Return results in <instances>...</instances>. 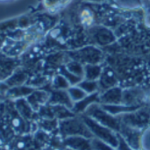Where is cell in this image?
I'll return each instance as SVG.
<instances>
[{"mask_svg": "<svg viewBox=\"0 0 150 150\" xmlns=\"http://www.w3.org/2000/svg\"><path fill=\"white\" fill-rule=\"evenodd\" d=\"M59 134L62 138L69 136H84L92 139L93 136L83 120L81 115H75L73 117L59 120Z\"/></svg>", "mask_w": 150, "mask_h": 150, "instance_id": "1", "label": "cell"}, {"mask_svg": "<svg viewBox=\"0 0 150 150\" xmlns=\"http://www.w3.org/2000/svg\"><path fill=\"white\" fill-rule=\"evenodd\" d=\"M88 128L90 129L93 138L98 139L102 142H105L115 148L118 146V133L114 130L98 123L92 118L82 114L81 115Z\"/></svg>", "mask_w": 150, "mask_h": 150, "instance_id": "2", "label": "cell"}, {"mask_svg": "<svg viewBox=\"0 0 150 150\" xmlns=\"http://www.w3.org/2000/svg\"><path fill=\"white\" fill-rule=\"evenodd\" d=\"M83 114L92 118L98 123L114 130L117 133H119L120 129L121 121L120 118L109 113L106 110L103 108V106L99 103L91 105Z\"/></svg>", "mask_w": 150, "mask_h": 150, "instance_id": "3", "label": "cell"}, {"mask_svg": "<svg viewBox=\"0 0 150 150\" xmlns=\"http://www.w3.org/2000/svg\"><path fill=\"white\" fill-rule=\"evenodd\" d=\"M73 61H76L83 65L101 64L104 61V53L100 47L95 45H88L71 53Z\"/></svg>", "mask_w": 150, "mask_h": 150, "instance_id": "4", "label": "cell"}, {"mask_svg": "<svg viewBox=\"0 0 150 150\" xmlns=\"http://www.w3.org/2000/svg\"><path fill=\"white\" fill-rule=\"evenodd\" d=\"M118 117L121 123L139 129H143L150 124V110L147 105Z\"/></svg>", "mask_w": 150, "mask_h": 150, "instance_id": "5", "label": "cell"}, {"mask_svg": "<svg viewBox=\"0 0 150 150\" xmlns=\"http://www.w3.org/2000/svg\"><path fill=\"white\" fill-rule=\"evenodd\" d=\"M5 123L11 128V130L20 134H25L30 129L29 121L25 120L17 111L15 105H7L5 107Z\"/></svg>", "mask_w": 150, "mask_h": 150, "instance_id": "6", "label": "cell"}, {"mask_svg": "<svg viewBox=\"0 0 150 150\" xmlns=\"http://www.w3.org/2000/svg\"><path fill=\"white\" fill-rule=\"evenodd\" d=\"M89 31L93 44L98 47L110 46L117 40L115 33L105 25H94Z\"/></svg>", "mask_w": 150, "mask_h": 150, "instance_id": "7", "label": "cell"}, {"mask_svg": "<svg viewBox=\"0 0 150 150\" xmlns=\"http://www.w3.org/2000/svg\"><path fill=\"white\" fill-rule=\"evenodd\" d=\"M147 94L140 88L123 89L122 104L130 106H145Z\"/></svg>", "mask_w": 150, "mask_h": 150, "instance_id": "8", "label": "cell"}, {"mask_svg": "<svg viewBox=\"0 0 150 150\" xmlns=\"http://www.w3.org/2000/svg\"><path fill=\"white\" fill-rule=\"evenodd\" d=\"M9 150H40L34 137L30 134H20L13 137L8 143Z\"/></svg>", "mask_w": 150, "mask_h": 150, "instance_id": "9", "label": "cell"}, {"mask_svg": "<svg viewBox=\"0 0 150 150\" xmlns=\"http://www.w3.org/2000/svg\"><path fill=\"white\" fill-rule=\"evenodd\" d=\"M143 129H139L121 123L119 134L134 150H140V139Z\"/></svg>", "mask_w": 150, "mask_h": 150, "instance_id": "10", "label": "cell"}, {"mask_svg": "<svg viewBox=\"0 0 150 150\" xmlns=\"http://www.w3.org/2000/svg\"><path fill=\"white\" fill-rule=\"evenodd\" d=\"M123 89L115 86L99 92V104L102 105H113L122 104Z\"/></svg>", "mask_w": 150, "mask_h": 150, "instance_id": "11", "label": "cell"}, {"mask_svg": "<svg viewBox=\"0 0 150 150\" xmlns=\"http://www.w3.org/2000/svg\"><path fill=\"white\" fill-rule=\"evenodd\" d=\"M99 92L119 85V80L115 71L110 67H103L100 77L98 80Z\"/></svg>", "mask_w": 150, "mask_h": 150, "instance_id": "12", "label": "cell"}, {"mask_svg": "<svg viewBox=\"0 0 150 150\" xmlns=\"http://www.w3.org/2000/svg\"><path fill=\"white\" fill-rule=\"evenodd\" d=\"M91 138L84 136H69L63 138V144L66 149L73 150H93Z\"/></svg>", "mask_w": 150, "mask_h": 150, "instance_id": "13", "label": "cell"}, {"mask_svg": "<svg viewBox=\"0 0 150 150\" xmlns=\"http://www.w3.org/2000/svg\"><path fill=\"white\" fill-rule=\"evenodd\" d=\"M49 105H64L72 110L74 103L72 102L67 90H55L49 95Z\"/></svg>", "mask_w": 150, "mask_h": 150, "instance_id": "14", "label": "cell"}, {"mask_svg": "<svg viewBox=\"0 0 150 150\" xmlns=\"http://www.w3.org/2000/svg\"><path fill=\"white\" fill-rule=\"evenodd\" d=\"M96 103H99V92L89 94L83 99L75 103L72 107V112L76 115H82L91 105Z\"/></svg>", "mask_w": 150, "mask_h": 150, "instance_id": "15", "label": "cell"}, {"mask_svg": "<svg viewBox=\"0 0 150 150\" xmlns=\"http://www.w3.org/2000/svg\"><path fill=\"white\" fill-rule=\"evenodd\" d=\"M49 95L50 94L44 91H35L32 93L26 100L34 111H39L41 106L48 103Z\"/></svg>", "mask_w": 150, "mask_h": 150, "instance_id": "16", "label": "cell"}, {"mask_svg": "<svg viewBox=\"0 0 150 150\" xmlns=\"http://www.w3.org/2000/svg\"><path fill=\"white\" fill-rule=\"evenodd\" d=\"M14 105H15V107H16L17 111L18 112V113L25 120H26L28 121L33 120V119L35 118V116H34L35 115L34 114V110L31 107V105H29L27 100L19 99Z\"/></svg>", "mask_w": 150, "mask_h": 150, "instance_id": "17", "label": "cell"}, {"mask_svg": "<svg viewBox=\"0 0 150 150\" xmlns=\"http://www.w3.org/2000/svg\"><path fill=\"white\" fill-rule=\"evenodd\" d=\"M101 64H87L83 67V79L98 81L102 73Z\"/></svg>", "mask_w": 150, "mask_h": 150, "instance_id": "18", "label": "cell"}, {"mask_svg": "<svg viewBox=\"0 0 150 150\" xmlns=\"http://www.w3.org/2000/svg\"><path fill=\"white\" fill-rule=\"evenodd\" d=\"M79 18H80V22L81 24L88 28H91L92 26H94V23H95V14L94 11L91 9V8H83L79 15Z\"/></svg>", "mask_w": 150, "mask_h": 150, "instance_id": "19", "label": "cell"}, {"mask_svg": "<svg viewBox=\"0 0 150 150\" xmlns=\"http://www.w3.org/2000/svg\"><path fill=\"white\" fill-rule=\"evenodd\" d=\"M38 126L40 127L41 130L50 133L53 132L59 127V121L56 119H40L37 120Z\"/></svg>", "mask_w": 150, "mask_h": 150, "instance_id": "20", "label": "cell"}, {"mask_svg": "<svg viewBox=\"0 0 150 150\" xmlns=\"http://www.w3.org/2000/svg\"><path fill=\"white\" fill-rule=\"evenodd\" d=\"M72 102L75 104L82 99H83L88 94L79 86V85H73L69 86L67 90Z\"/></svg>", "mask_w": 150, "mask_h": 150, "instance_id": "21", "label": "cell"}, {"mask_svg": "<svg viewBox=\"0 0 150 150\" xmlns=\"http://www.w3.org/2000/svg\"><path fill=\"white\" fill-rule=\"evenodd\" d=\"M77 85H79L88 95L99 92V85L98 81L83 79Z\"/></svg>", "mask_w": 150, "mask_h": 150, "instance_id": "22", "label": "cell"}, {"mask_svg": "<svg viewBox=\"0 0 150 150\" xmlns=\"http://www.w3.org/2000/svg\"><path fill=\"white\" fill-rule=\"evenodd\" d=\"M140 150H150V124L143 128L140 139Z\"/></svg>", "mask_w": 150, "mask_h": 150, "instance_id": "23", "label": "cell"}, {"mask_svg": "<svg viewBox=\"0 0 150 150\" xmlns=\"http://www.w3.org/2000/svg\"><path fill=\"white\" fill-rule=\"evenodd\" d=\"M83 67H84V65H83L82 63H80L76 61H72L65 66V68L70 73H72L77 76L83 77Z\"/></svg>", "mask_w": 150, "mask_h": 150, "instance_id": "24", "label": "cell"}, {"mask_svg": "<svg viewBox=\"0 0 150 150\" xmlns=\"http://www.w3.org/2000/svg\"><path fill=\"white\" fill-rule=\"evenodd\" d=\"M91 142H92V149L93 150H118L117 148L96 138H92Z\"/></svg>", "mask_w": 150, "mask_h": 150, "instance_id": "25", "label": "cell"}, {"mask_svg": "<svg viewBox=\"0 0 150 150\" xmlns=\"http://www.w3.org/2000/svg\"><path fill=\"white\" fill-rule=\"evenodd\" d=\"M70 86L68 80L61 74L57 76L54 79V88L56 90H68V88Z\"/></svg>", "mask_w": 150, "mask_h": 150, "instance_id": "26", "label": "cell"}, {"mask_svg": "<svg viewBox=\"0 0 150 150\" xmlns=\"http://www.w3.org/2000/svg\"><path fill=\"white\" fill-rule=\"evenodd\" d=\"M69 2L70 0H46L45 4L47 6V8L52 9V10H56V9L64 7Z\"/></svg>", "mask_w": 150, "mask_h": 150, "instance_id": "27", "label": "cell"}, {"mask_svg": "<svg viewBox=\"0 0 150 150\" xmlns=\"http://www.w3.org/2000/svg\"><path fill=\"white\" fill-rule=\"evenodd\" d=\"M118 150H134L129 144L125 141V139L118 133V146H117Z\"/></svg>", "mask_w": 150, "mask_h": 150, "instance_id": "28", "label": "cell"}, {"mask_svg": "<svg viewBox=\"0 0 150 150\" xmlns=\"http://www.w3.org/2000/svg\"><path fill=\"white\" fill-rule=\"evenodd\" d=\"M146 21L147 24L150 26V4H149L148 8H147V13H146Z\"/></svg>", "mask_w": 150, "mask_h": 150, "instance_id": "29", "label": "cell"}, {"mask_svg": "<svg viewBox=\"0 0 150 150\" xmlns=\"http://www.w3.org/2000/svg\"><path fill=\"white\" fill-rule=\"evenodd\" d=\"M145 105H150V93L149 94H147V96H146V103H145Z\"/></svg>", "mask_w": 150, "mask_h": 150, "instance_id": "30", "label": "cell"}, {"mask_svg": "<svg viewBox=\"0 0 150 150\" xmlns=\"http://www.w3.org/2000/svg\"><path fill=\"white\" fill-rule=\"evenodd\" d=\"M65 150H73V149H65Z\"/></svg>", "mask_w": 150, "mask_h": 150, "instance_id": "31", "label": "cell"}, {"mask_svg": "<svg viewBox=\"0 0 150 150\" xmlns=\"http://www.w3.org/2000/svg\"><path fill=\"white\" fill-rule=\"evenodd\" d=\"M0 1H7V0H0Z\"/></svg>", "mask_w": 150, "mask_h": 150, "instance_id": "32", "label": "cell"}, {"mask_svg": "<svg viewBox=\"0 0 150 150\" xmlns=\"http://www.w3.org/2000/svg\"><path fill=\"white\" fill-rule=\"evenodd\" d=\"M7 150H9V149H7Z\"/></svg>", "mask_w": 150, "mask_h": 150, "instance_id": "33", "label": "cell"}]
</instances>
